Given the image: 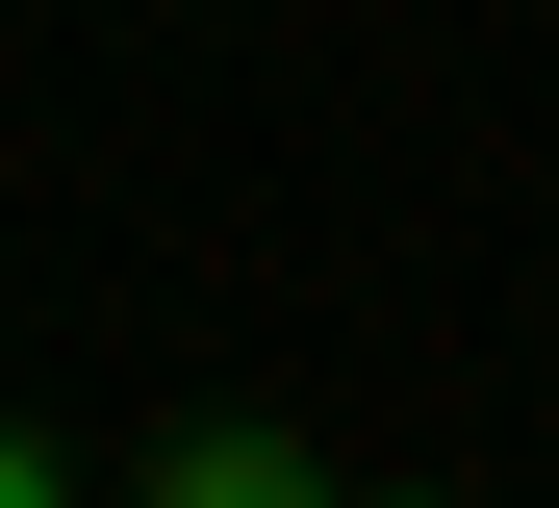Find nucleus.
Here are the masks:
<instances>
[{"label":"nucleus","mask_w":559,"mask_h":508,"mask_svg":"<svg viewBox=\"0 0 559 508\" xmlns=\"http://www.w3.org/2000/svg\"><path fill=\"white\" fill-rule=\"evenodd\" d=\"M153 508H331V483H306V433H254V406H229V433L153 458Z\"/></svg>","instance_id":"1"},{"label":"nucleus","mask_w":559,"mask_h":508,"mask_svg":"<svg viewBox=\"0 0 559 508\" xmlns=\"http://www.w3.org/2000/svg\"><path fill=\"white\" fill-rule=\"evenodd\" d=\"M0 508H76V483H51V458H26V433H0Z\"/></svg>","instance_id":"2"}]
</instances>
